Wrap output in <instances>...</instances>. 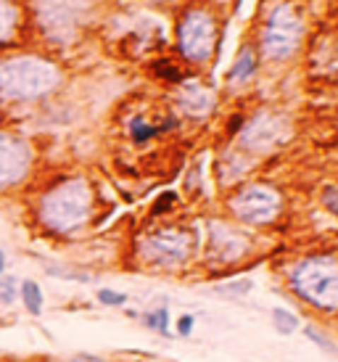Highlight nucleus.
<instances>
[{
    "mask_svg": "<svg viewBox=\"0 0 338 362\" xmlns=\"http://www.w3.org/2000/svg\"><path fill=\"white\" fill-rule=\"evenodd\" d=\"M93 206V185L85 177H61L40 193L35 204V217L50 235H71L90 222Z\"/></svg>",
    "mask_w": 338,
    "mask_h": 362,
    "instance_id": "nucleus-1",
    "label": "nucleus"
},
{
    "mask_svg": "<svg viewBox=\"0 0 338 362\" xmlns=\"http://www.w3.org/2000/svg\"><path fill=\"white\" fill-rule=\"evenodd\" d=\"M61 85V69L45 56L16 53L0 59V103H35Z\"/></svg>",
    "mask_w": 338,
    "mask_h": 362,
    "instance_id": "nucleus-2",
    "label": "nucleus"
},
{
    "mask_svg": "<svg viewBox=\"0 0 338 362\" xmlns=\"http://www.w3.org/2000/svg\"><path fill=\"white\" fill-rule=\"evenodd\" d=\"M291 291L309 307L338 310V259L336 257H307L291 270Z\"/></svg>",
    "mask_w": 338,
    "mask_h": 362,
    "instance_id": "nucleus-3",
    "label": "nucleus"
},
{
    "mask_svg": "<svg viewBox=\"0 0 338 362\" xmlns=\"http://www.w3.org/2000/svg\"><path fill=\"white\" fill-rule=\"evenodd\" d=\"M35 21L53 45H69L88 16V0H35Z\"/></svg>",
    "mask_w": 338,
    "mask_h": 362,
    "instance_id": "nucleus-4",
    "label": "nucleus"
},
{
    "mask_svg": "<svg viewBox=\"0 0 338 362\" xmlns=\"http://www.w3.org/2000/svg\"><path fill=\"white\" fill-rule=\"evenodd\" d=\"M193 235L182 228H161L138 241V257L151 267L159 270H177L190 259Z\"/></svg>",
    "mask_w": 338,
    "mask_h": 362,
    "instance_id": "nucleus-5",
    "label": "nucleus"
},
{
    "mask_svg": "<svg viewBox=\"0 0 338 362\" xmlns=\"http://www.w3.org/2000/svg\"><path fill=\"white\" fill-rule=\"evenodd\" d=\"M301 32H304V24H301L296 8L289 3L275 6L269 11L267 24L262 30V51L272 61L291 59L301 42Z\"/></svg>",
    "mask_w": 338,
    "mask_h": 362,
    "instance_id": "nucleus-6",
    "label": "nucleus"
},
{
    "mask_svg": "<svg viewBox=\"0 0 338 362\" xmlns=\"http://www.w3.org/2000/svg\"><path fill=\"white\" fill-rule=\"evenodd\" d=\"M280 209H283L280 193L262 182H251L230 199V211L246 225H269L272 220H278Z\"/></svg>",
    "mask_w": 338,
    "mask_h": 362,
    "instance_id": "nucleus-7",
    "label": "nucleus"
},
{
    "mask_svg": "<svg viewBox=\"0 0 338 362\" xmlns=\"http://www.w3.org/2000/svg\"><path fill=\"white\" fill-rule=\"evenodd\" d=\"M35 164V151L30 141L8 130H0V193L19 188L27 182Z\"/></svg>",
    "mask_w": 338,
    "mask_h": 362,
    "instance_id": "nucleus-8",
    "label": "nucleus"
},
{
    "mask_svg": "<svg viewBox=\"0 0 338 362\" xmlns=\"http://www.w3.org/2000/svg\"><path fill=\"white\" fill-rule=\"evenodd\" d=\"M214 37H217V27H214L211 13L201 8L185 11L177 30L180 51H182L185 59L193 61V64L206 61L211 56V51H214Z\"/></svg>",
    "mask_w": 338,
    "mask_h": 362,
    "instance_id": "nucleus-9",
    "label": "nucleus"
},
{
    "mask_svg": "<svg viewBox=\"0 0 338 362\" xmlns=\"http://www.w3.org/2000/svg\"><path fill=\"white\" fill-rule=\"evenodd\" d=\"M289 138V122L278 117V114H267L262 111L251 122H246V127L240 132V146L246 151L254 153H267L275 146Z\"/></svg>",
    "mask_w": 338,
    "mask_h": 362,
    "instance_id": "nucleus-10",
    "label": "nucleus"
},
{
    "mask_svg": "<svg viewBox=\"0 0 338 362\" xmlns=\"http://www.w3.org/2000/svg\"><path fill=\"white\" fill-rule=\"evenodd\" d=\"M249 252V241L233 230L230 225L214 222L209 228V262L214 264H233Z\"/></svg>",
    "mask_w": 338,
    "mask_h": 362,
    "instance_id": "nucleus-11",
    "label": "nucleus"
},
{
    "mask_svg": "<svg viewBox=\"0 0 338 362\" xmlns=\"http://www.w3.org/2000/svg\"><path fill=\"white\" fill-rule=\"evenodd\" d=\"M180 103H182L185 114H190V117H204V114H209L211 106H214V95H211V90H206L201 82L190 80V82H182Z\"/></svg>",
    "mask_w": 338,
    "mask_h": 362,
    "instance_id": "nucleus-12",
    "label": "nucleus"
},
{
    "mask_svg": "<svg viewBox=\"0 0 338 362\" xmlns=\"http://www.w3.org/2000/svg\"><path fill=\"white\" fill-rule=\"evenodd\" d=\"M19 6L13 0H0V45H8L19 35Z\"/></svg>",
    "mask_w": 338,
    "mask_h": 362,
    "instance_id": "nucleus-13",
    "label": "nucleus"
},
{
    "mask_svg": "<svg viewBox=\"0 0 338 362\" xmlns=\"http://www.w3.org/2000/svg\"><path fill=\"white\" fill-rule=\"evenodd\" d=\"M19 302L32 317H40L45 310V293H42L37 281H19Z\"/></svg>",
    "mask_w": 338,
    "mask_h": 362,
    "instance_id": "nucleus-14",
    "label": "nucleus"
},
{
    "mask_svg": "<svg viewBox=\"0 0 338 362\" xmlns=\"http://www.w3.org/2000/svg\"><path fill=\"white\" fill-rule=\"evenodd\" d=\"M254 71H257V53H254L251 45H246V48L238 53L235 64L230 66L228 80L235 82V85H238V82H249L251 77H254Z\"/></svg>",
    "mask_w": 338,
    "mask_h": 362,
    "instance_id": "nucleus-15",
    "label": "nucleus"
},
{
    "mask_svg": "<svg viewBox=\"0 0 338 362\" xmlns=\"http://www.w3.org/2000/svg\"><path fill=\"white\" fill-rule=\"evenodd\" d=\"M42 270L53 275V278H61V281H77V283H88L90 275L88 272L77 270V267H69V264H59V262H42Z\"/></svg>",
    "mask_w": 338,
    "mask_h": 362,
    "instance_id": "nucleus-16",
    "label": "nucleus"
},
{
    "mask_svg": "<svg viewBox=\"0 0 338 362\" xmlns=\"http://www.w3.org/2000/svg\"><path fill=\"white\" fill-rule=\"evenodd\" d=\"M272 325H275V331L280 336H291V333L298 331V317L286 307H275L272 310Z\"/></svg>",
    "mask_w": 338,
    "mask_h": 362,
    "instance_id": "nucleus-17",
    "label": "nucleus"
},
{
    "mask_svg": "<svg viewBox=\"0 0 338 362\" xmlns=\"http://www.w3.org/2000/svg\"><path fill=\"white\" fill-rule=\"evenodd\" d=\"M143 322L146 328L161 333V336H169V307H159V310H148L143 315Z\"/></svg>",
    "mask_w": 338,
    "mask_h": 362,
    "instance_id": "nucleus-18",
    "label": "nucleus"
},
{
    "mask_svg": "<svg viewBox=\"0 0 338 362\" xmlns=\"http://www.w3.org/2000/svg\"><path fill=\"white\" fill-rule=\"evenodd\" d=\"M164 127H153L148 122L143 119V117H135V119H129V138L135 143H146L151 141L153 135H159Z\"/></svg>",
    "mask_w": 338,
    "mask_h": 362,
    "instance_id": "nucleus-19",
    "label": "nucleus"
},
{
    "mask_svg": "<svg viewBox=\"0 0 338 362\" xmlns=\"http://www.w3.org/2000/svg\"><path fill=\"white\" fill-rule=\"evenodd\" d=\"M16 302H19V278L0 275V307H11Z\"/></svg>",
    "mask_w": 338,
    "mask_h": 362,
    "instance_id": "nucleus-20",
    "label": "nucleus"
},
{
    "mask_svg": "<svg viewBox=\"0 0 338 362\" xmlns=\"http://www.w3.org/2000/svg\"><path fill=\"white\" fill-rule=\"evenodd\" d=\"M304 333H307L309 341L317 344V346L322 349V352H328L330 357H336V360H338V344H333V339H328L325 333L320 331L317 325H307V328H304Z\"/></svg>",
    "mask_w": 338,
    "mask_h": 362,
    "instance_id": "nucleus-21",
    "label": "nucleus"
},
{
    "mask_svg": "<svg viewBox=\"0 0 338 362\" xmlns=\"http://www.w3.org/2000/svg\"><path fill=\"white\" fill-rule=\"evenodd\" d=\"M153 74L156 77H161V80H169V82H180L182 80V71L172 64V61H167V59H161V61H156L153 64Z\"/></svg>",
    "mask_w": 338,
    "mask_h": 362,
    "instance_id": "nucleus-22",
    "label": "nucleus"
},
{
    "mask_svg": "<svg viewBox=\"0 0 338 362\" xmlns=\"http://www.w3.org/2000/svg\"><path fill=\"white\" fill-rule=\"evenodd\" d=\"M251 288H254V283L246 281V278H240V281H233V283H222L214 291L228 293V296H246V293H251Z\"/></svg>",
    "mask_w": 338,
    "mask_h": 362,
    "instance_id": "nucleus-23",
    "label": "nucleus"
},
{
    "mask_svg": "<svg viewBox=\"0 0 338 362\" xmlns=\"http://www.w3.org/2000/svg\"><path fill=\"white\" fill-rule=\"evenodd\" d=\"M95 299H98V304H103V307H124V304H127V293L114 291V288H100V291L95 293Z\"/></svg>",
    "mask_w": 338,
    "mask_h": 362,
    "instance_id": "nucleus-24",
    "label": "nucleus"
},
{
    "mask_svg": "<svg viewBox=\"0 0 338 362\" xmlns=\"http://www.w3.org/2000/svg\"><path fill=\"white\" fill-rule=\"evenodd\" d=\"M193 328H196L193 315H182V317L177 320V336H182V339H188L190 333H193Z\"/></svg>",
    "mask_w": 338,
    "mask_h": 362,
    "instance_id": "nucleus-25",
    "label": "nucleus"
},
{
    "mask_svg": "<svg viewBox=\"0 0 338 362\" xmlns=\"http://www.w3.org/2000/svg\"><path fill=\"white\" fill-rule=\"evenodd\" d=\"M322 204H325L333 214H338V191H336V188H330V185H328V188L322 191Z\"/></svg>",
    "mask_w": 338,
    "mask_h": 362,
    "instance_id": "nucleus-26",
    "label": "nucleus"
},
{
    "mask_svg": "<svg viewBox=\"0 0 338 362\" xmlns=\"http://www.w3.org/2000/svg\"><path fill=\"white\" fill-rule=\"evenodd\" d=\"M172 202H175V193H164L159 202H156V206H153V214H159V211L169 209V206H172Z\"/></svg>",
    "mask_w": 338,
    "mask_h": 362,
    "instance_id": "nucleus-27",
    "label": "nucleus"
},
{
    "mask_svg": "<svg viewBox=\"0 0 338 362\" xmlns=\"http://www.w3.org/2000/svg\"><path fill=\"white\" fill-rule=\"evenodd\" d=\"M66 362H106V360H103V357H98V354L80 352V354H74V357H69Z\"/></svg>",
    "mask_w": 338,
    "mask_h": 362,
    "instance_id": "nucleus-28",
    "label": "nucleus"
},
{
    "mask_svg": "<svg viewBox=\"0 0 338 362\" xmlns=\"http://www.w3.org/2000/svg\"><path fill=\"white\" fill-rule=\"evenodd\" d=\"M6 270H8V254L0 249V275H6Z\"/></svg>",
    "mask_w": 338,
    "mask_h": 362,
    "instance_id": "nucleus-29",
    "label": "nucleus"
}]
</instances>
